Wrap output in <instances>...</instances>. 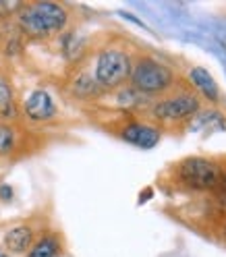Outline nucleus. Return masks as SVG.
I'll list each match as a JSON object with an SVG mask.
<instances>
[{"label":"nucleus","instance_id":"9","mask_svg":"<svg viewBox=\"0 0 226 257\" xmlns=\"http://www.w3.org/2000/svg\"><path fill=\"white\" fill-rule=\"evenodd\" d=\"M3 245L13 255L27 253L31 249V245H34V228H31L29 224H19V226H13L11 230H7L5 238H3Z\"/></svg>","mask_w":226,"mask_h":257},{"label":"nucleus","instance_id":"12","mask_svg":"<svg viewBox=\"0 0 226 257\" xmlns=\"http://www.w3.org/2000/svg\"><path fill=\"white\" fill-rule=\"evenodd\" d=\"M11 118H17V102H15L11 83L5 77H0V120Z\"/></svg>","mask_w":226,"mask_h":257},{"label":"nucleus","instance_id":"3","mask_svg":"<svg viewBox=\"0 0 226 257\" xmlns=\"http://www.w3.org/2000/svg\"><path fill=\"white\" fill-rule=\"evenodd\" d=\"M129 83L143 95H166L176 87V75L168 64L158 58L139 56L133 62Z\"/></svg>","mask_w":226,"mask_h":257},{"label":"nucleus","instance_id":"4","mask_svg":"<svg viewBox=\"0 0 226 257\" xmlns=\"http://www.w3.org/2000/svg\"><path fill=\"white\" fill-rule=\"evenodd\" d=\"M224 170L218 162L201 156H191L174 166V183L187 191H214Z\"/></svg>","mask_w":226,"mask_h":257},{"label":"nucleus","instance_id":"17","mask_svg":"<svg viewBox=\"0 0 226 257\" xmlns=\"http://www.w3.org/2000/svg\"><path fill=\"white\" fill-rule=\"evenodd\" d=\"M222 238L226 240V222H224V226H222Z\"/></svg>","mask_w":226,"mask_h":257},{"label":"nucleus","instance_id":"14","mask_svg":"<svg viewBox=\"0 0 226 257\" xmlns=\"http://www.w3.org/2000/svg\"><path fill=\"white\" fill-rule=\"evenodd\" d=\"M81 48H83V44L79 42L77 34H67L64 36V52H67L69 58H75L79 52H81Z\"/></svg>","mask_w":226,"mask_h":257},{"label":"nucleus","instance_id":"2","mask_svg":"<svg viewBox=\"0 0 226 257\" xmlns=\"http://www.w3.org/2000/svg\"><path fill=\"white\" fill-rule=\"evenodd\" d=\"M201 110V98L191 91V89H176L166 93L164 98H160L154 102L150 108V116L154 122L164 124V126H181L187 122H193V118L197 116V112Z\"/></svg>","mask_w":226,"mask_h":257},{"label":"nucleus","instance_id":"5","mask_svg":"<svg viewBox=\"0 0 226 257\" xmlns=\"http://www.w3.org/2000/svg\"><path fill=\"white\" fill-rule=\"evenodd\" d=\"M133 69V58L129 56L123 48H104V50L95 58L93 67V79L104 91H112L123 87L129 77H131Z\"/></svg>","mask_w":226,"mask_h":257},{"label":"nucleus","instance_id":"16","mask_svg":"<svg viewBox=\"0 0 226 257\" xmlns=\"http://www.w3.org/2000/svg\"><path fill=\"white\" fill-rule=\"evenodd\" d=\"M214 197H216V201H218L222 207H226V172H224V176H222V181L218 183V187L214 189Z\"/></svg>","mask_w":226,"mask_h":257},{"label":"nucleus","instance_id":"11","mask_svg":"<svg viewBox=\"0 0 226 257\" xmlns=\"http://www.w3.org/2000/svg\"><path fill=\"white\" fill-rule=\"evenodd\" d=\"M71 91L77 95V98H81V100H89V98H95V95H100L104 89L95 83V79L87 73H81V75H77L73 79V83H71Z\"/></svg>","mask_w":226,"mask_h":257},{"label":"nucleus","instance_id":"13","mask_svg":"<svg viewBox=\"0 0 226 257\" xmlns=\"http://www.w3.org/2000/svg\"><path fill=\"white\" fill-rule=\"evenodd\" d=\"M15 148H17V131L11 124L0 122V158L13 154Z\"/></svg>","mask_w":226,"mask_h":257},{"label":"nucleus","instance_id":"15","mask_svg":"<svg viewBox=\"0 0 226 257\" xmlns=\"http://www.w3.org/2000/svg\"><path fill=\"white\" fill-rule=\"evenodd\" d=\"M23 3H13V0H0V19H9L11 15H17Z\"/></svg>","mask_w":226,"mask_h":257},{"label":"nucleus","instance_id":"7","mask_svg":"<svg viewBox=\"0 0 226 257\" xmlns=\"http://www.w3.org/2000/svg\"><path fill=\"white\" fill-rule=\"evenodd\" d=\"M23 114L31 122H48L56 118L58 110L54 98L46 89H34L23 102Z\"/></svg>","mask_w":226,"mask_h":257},{"label":"nucleus","instance_id":"8","mask_svg":"<svg viewBox=\"0 0 226 257\" xmlns=\"http://www.w3.org/2000/svg\"><path fill=\"white\" fill-rule=\"evenodd\" d=\"M187 77H189V85L195 89V93L199 95V98L212 102V104L220 102V87H218V83L214 81L212 73H209L207 69L193 67Z\"/></svg>","mask_w":226,"mask_h":257},{"label":"nucleus","instance_id":"1","mask_svg":"<svg viewBox=\"0 0 226 257\" xmlns=\"http://www.w3.org/2000/svg\"><path fill=\"white\" fill-rule=\"evenodd\" d=\"M69 23V11L60 3H23L17 13V25L23 36L46 40L58 36Z\"/></svg>","mask_w":226,"mask_h":257},{"label":"nucleus","instance_id":"10","mask_svg":"<svg viewBox=\"0 0 226 257\" xmlns=\"http://www.w3.org/2000/svg\"><path fill=\"white\" fill-rule=\"evenodd\" d=\"M62 240L56 232H48L34 240V245L27 251V257H60Z\"/></svg>","mask_w":226,"mask_h":257},{"label":"nucleus","instance_id":"6","mask_svg":"<svg viewBox=\"0 0 226 257\" xmlns=\"http://www.w3.org/2000/svg\"><path fill=\"white\" fill-rule=\"evenodd\" d=\"M119 137L127 143H131L135 148L141 150H152L158 146L162 131L160 126L154 122H145V120H129L119 128Z\"/></svg>","mask_w":226,"mask_h":257}]
</instances>
